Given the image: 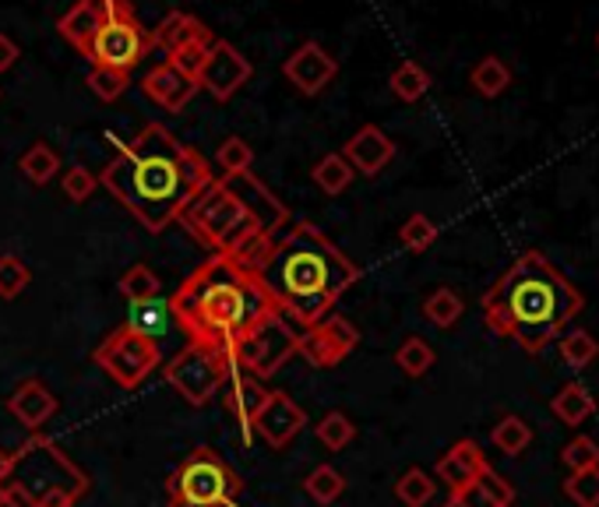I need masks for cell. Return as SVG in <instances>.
I'll list each match as a JSON object with an SVG mask.
<instances>
[{"label":"cell","mask_w":599,"mask_h":507,"mask_svg":"<svg viewBox=\"0 0 599 507\" xmlns=\"http://www.w3.org/2000/svg\"><path fill=\"white\" fill-rule=\"evenodd\" d=\"M216 181L208 159L184 141H176L162 124H145V131L120 152L99 184L142 222L148 233L170 230L187 208V201Z\"/></svg>","instance_id":"cell-1"},{"label":"cell","mask_w":599,"mask_h":507,"mask_svg":"<svg viewBox=\"0 0 599 507\" xmlns=\"http://www.w3.org/2000/svg\"><path fill=\"white\" fill-rule=\"evenodd\" d=\"M479 307L493 335L512 338L515 346L536 356L582 314L586 296L543 253L526 250L504 268V275L484 293Z\"/></svg>","instance_id":"cell-2"},{"label":"cell","mask_w":599,"mask_h":507,"mask_svg":"<svg viewBox=\"0 0 599 507\" xmlns=\"http://www.w3.org/2000/svg\"><path fill=\"white\" fill-rule=\"evenodd\" d=\"M258 279L282 314L310 327L332 314L339 296L359 279V268L310 222H296L265 253Z\"/></svg>","instance_id":"cell-3"},{"label":"cell","mask_w":599,"mask_h":507,"mask_svg":"<svg viewBox=\"0 0 599 507\" xmlns=\"http://www.w3.org/2000/svg\"><path fill=\"white\" fill-rule=\"evenodd\" d=\"M170 304L173 321L184 327L191 342H208L227 353L261 318L279 310L272 296L265 293L258 272L244 268L233 253H212L170 296Z\"/></svg>","instance_id":"cell-4"},{"label":"cell","mask_w":599,"mask_h":507,"mask_svg":"<svg viewBox=\"0 0 599 507\" xmlns=\"http://www.w3.org/2000/svg\"><path fill=\"white\" fill-rule=\"evenodd\" d=\"M4 490L28 507H74L88 494V475L50 437H28L11 452Z\"/></svg>","instance_id":"cell-5"},{"label":"cell","mask_w":599,"mask_h":507,"mask_svg":"<svg viewBox=\"0 0 599 507\" xmlns=\"http://www.w3.org/2000/svg\"><path fill=\"white\" fill-rule=\"evenodd\" d=\"M176 222L212 253H236L247 240L258 236V226H254L250 212L222 176H216L212 184L194 194Z\"/></svg>","instance_id":"cell-6"},{"label":"cell","mask_w":599,"mask_h":507,"mask_svg":"<svg viewBox=\"0 0 599 507\" xmlns=\"http://www.w3.org/2000/svg\"><path fill=\"white\" fill-rule=\"evenodd\" d=\"M240 494V475L212 447L191 452L167 480L170 507H230Z\"/></svg>","instance_id":"cell-7"},{"label":"cell","mask_w":599,"mask_h":507,"mask_svg":"<svg viewBox=\"0 0 599 507\" xmlns=\"http://www.w3.org/2000/svg\"><path fill=\"white\" fill-rule=\"evenodd\" d=\"M296 346H300L296 321H290L282 310H272V314L261 318L244 338H236V346L230 349V360L240 374L265 381V378L279 374V370L293 360Z\"/></svg>","instance_id":"cell-8"},{"label":"cell","mask_w":599,"mask_h":507,"mask_svg":"<svg viewBox=\"0 0 599 507\" xmlns=\"http://www.w3.org/2000/svg\"><path fill=\"white\" fill-rule=\"evenodd\" d=\"M233 374V360L227 349L208 346V342H187L173 360L162 367V378L176 395H184L191 406H205Z\"/></svg>","instance_id":"cell-9"},{"label":"cell","mask_w":599,"mask_h":507,"mask_svg":"<svg viewBox=\"0 0 599 507\" xmlns=\"http://www.w3.org/2000/svg\"><path fill=\"white\" fill-rule=\"evenodd\" d=\"M152 50V33H145V25L134 14L131 0L120 11H113L107 22L99 25V33L93 36L85 50V61L93 67H117V71H134L145 53Z\"/></svg>","instance_id":"cell-10"},{"label":"cell","mask_w":599,"mask_h":507,"mask_svg":"<svg viewBox=\"0 0 599 507\" xmlns=\"http://www.w3.org/2000/svg\"><path fill=\"white\" fill-rule=\"evenodd\" d=\"M96 367H102V374L117 381L120 387H138L152 370L162 363V353L152 338H145L138 332H131L127 324H120L117 332L102 338V346L96 349Z\"/></svg>","instance_id":"cell-11"},{"label":"cell","mask_w":599,"mask_h":507,"mask_svg":"<svg viewBox=\"0 0 599 507\" xmlns=\"http://www.w3.org/2000/svg\"><path fill=\"white\" fill-rule=\"evenodd\" d=\"M356 346H359V332L346 318H325L300 332L296 356H304L310 367L328 370L346 360Z\"/></svg>","instance_id":"cell-12"},{"label":"cell","mask_w":599,"mask_h":507,"mask_svg":"<svg viewBox=\"0 0 599 507\" xmlns=\"http://www.w3.org/2000/svg\"><path fill=\"white\" fill-rule=\"evenodd\" d=\"M250 78V61L244 53H240L233 42L227 39H216L212 47H208V57H205V67L198 74V88H205L208 96L227 102L233 99L240 88L247 85Z\"/></svg>","instance_id":"cell-13"},{"label":"cell","mask_w":599,"mask_h":507,"mask_svg":"<svg viewBox=\"0 0 599 507\" xmlns=\"http://www.w3.org/2000/svg\"><path fill=\"white\" fill-rule=\"evenodd\" d=\"M222 181L230 184V190L236 194L240 201H244V208L250 212L254 226H258V236H265V240H276V236L286 230L290 222V208L282 205L272 190H268L258 176H254L250 170L247 173H233V176H222Z\"/></svg>","instance_id":"cell-14"},{"label":"cell","mask_w":599,"mask_h":507,"mask_svg":"<svg viewBox=\"0 0 599 507\" xmlns=\"http://www.w3.org/2000/svg\"><path fill=\"white\" fill-rule=\"evenodd\" d=\"M282 74H286V82L296 88V92L318 96L321 88L332 85V78L339 74V61L321 47V42L307 39V42H300V47L286 57Z\"/></svg>","instance_id":"cell-15"},{"label":"cell","mask_w":599,"mask_h":507,"mask_svg":"<svg viewBox=\"0 0 599 507\" xmlns=\"http://www.w3.org/2000/svg\"><path fill=\"white\" fill-rule=\"evenodd\" d=\"M304 426H307V416L286 392H268L265 409L258 412V420H254V430L272 447H286Z\"/></svg>","instance_id":"cell-16"},{"label":"cell","mask_w":599,"mask_h":507,"mask_svg":"<svg viewBox=\"0 0 599 507\" xmlns=\"http://www.w3.org/2000/svg\"><path fill=\"white\" fill-rule=\"evenodd\" d=\"M487 469H490L487 455L479 452V444L469 441V437L455 441V444L448 447V452L438 458V466H433V472H438V480H441L448 490H452V494H459V490L473 486Z\"/></svg>","instance_id":"cell-17"},{"label":"cell","mask_w":599,"mask_h":507,"mask_svg":"<svg viewBox=\"0 0 599 507\" xmlns=\"http://www.w3.org/2000/svg\"><path fill=\"white\" fill-rule=\"evenodd\" d=\"M124 4H127V0H78V4H74L64 18L57 22V33L85 57L88 42H93V36L99 33V25L107 22L113 11L124 8Z\"/></svg>","instance_id":"cell-18"},{"label":"cell","mask_w":599,"mask_h":507,"mask_svg":"<svg viewBox=\"0 0 599 507\" xmlns=\"http://www.w3.org/2000/svg\"><path fill=\"white\" fill-rule=\"evenodd\" d=\"M342 156L353 166V173H364V176H378L388 162L395 159V141L378 124H364L353 138L342 148Z\"/></svg>","instance_id":"cell-19"},{"label":"cell","mask_w":599,"mask_h":507,"mask_svg":"<svg viewBox=\"0 0 599 507\" xmlns=\"http://www.w3.org/2000/svg\"><path fill=\"white\" fill-rule=\"evenodd\" d=\"M212 42H216L212 28L187 11H170L167 18L152 28V47H159L167 57L184 47H212Z\"/></svg>","instance_id":"cell-20"},{"label":"cell","mask_w":599,"mask_h":507,"mask_svg":"<svg viewBox=\"0 0 599 507\" xmlns=\"http://www.w3.org/2000/svg\"><path fill=\"white\" fill-rule=\"evenodd\" d=\"M142 92L167 113H180L194 99V92H198V85H194L191 78H184L180 71H173L170 64H159V67H152L145 74Z\"/></svg>","instance_id":"cell-21"},{"label":"cell","mask_w":599,"mask_h":507,"mask_svg":"<svg viewBox=\"0 0 599 507\" xmlns=\"http://www.w3.org/2000/svg\"><path fill=\"white\" fill-rule=\"evenodd\" d=\"M227 387V409L233 412V420L244 426V441H250L254 434V420H258V412L265 409V401H268V392L261 387V381H254L247 374H240V370L233 367V374L230 381L222 384Z\"/></svg>","instance_id":"cell-22"},{"label":"cell","mask_w":599,"mask_h":507,"mask_svg":"<svg viewBox=\"0 0 599 507\" xmlns=\"http://www.w3.org/2000/svg\"><path fill=\"white\" fill-rule=\"evenodd\" d=\"M11 416L28 430H39L57 412V395L42 381H22L8 398Z\"/></svg>","instance_id":"cell-23"},{"label":"cell","mask_w":599,"mask_h":507,"mask_svg":"<svg viewBox=\"0 0 599 507\" xmlns=\"http://www.w3.org/2000/svg\"><path fill=\"white\" fill-rule=\"evenodd\" d=\"M173 321V304L170 296H152V300H142V304H131V314H127V327L138 332L145 338H162L170 332Z\"/></svg>","instance_id":"cell-24"},{"label":"cell","mask_w":599,"mask_h":507,"mask_svg":"<svg viewBox=\"0 0 599 507\" xmlns=\"http://www.w3.org/2000/svg\"><path fill=\"white\" fill-rule=\"evenodd\" d=\"M596 398L582 387L578 381H567V384H561V392L553 395V401H550V412L558 416V420L564 423V426H582L589 420V416H596Z\"/></svg>","instance_id":"cell-25"},{"label":"cell","mask_w":599,"mask_h":507,"mask_svg":"<svg viewBox=\"0 0 599 507\" xmlns=\"http://www.w3.org/2000/svg\"><path fill=\"white\" fill-rule=\"evenodd\" d=\"M469 85L484 99H498L501 92H508V85H512V67H508L501 57H479L469 71Z\"/></svg>","instance_id":"cell-26"},{"label":"cell","mask_w":599,"mask_h":507,"mask_svg":"<svg viewBox=\"0 0 599 507\" xmlns=\"http://www.w3.org/2000/svg\"><path fill=\"white\" fill-rule=\"evenodd\" d=\"M490 441H493V447H498L501 455L518 458L522 452H529L533 426L522 420V416H501V420L493 423V430H490Z\"/></svg>","instance_id":"cell-27"},{"label":"cell","mask_w":599,"mask_h":507,"mask_svg":"<svg viewBox=\"0 0 599 507\" xmlns=\"http://www.w3.org/2000/svg\"><path fill=\"white\" fill-rule=\"evenodd\" d=\"M388 85H392V96L402 99V102H419L427 92H430V74L424 71V64L416 61H402L392 78H388Z\"/></svg>","instance_id":"cell-28"},{"label":"cell","mask_w":599,"mask_h":507,"mask_svg":"<svg viewBox=\"0 0 599 507\" xmlns=\"http://www.w3.org/2000/svg\"><path fill=\"white\" fill-rule=\"evenodd\" d=\"M310 176H314V184H318L325 194H328V198H335V194H342V190H346L350 184H353V166H350V162H346V156H342V152H328L321 162H318V166H314L310 170Z\"/></svg>","instance_id":"cell-29"},{"label":"cell","mask_w":599,"mask_h":507,"mask_svg":"<svg viewBox=\"0 0 599 507\" xmlns=\"http://www.w3.org/2000/svg\"><path fill=\"white\" fill-rule=\"evenodd\" d=\"M19 170H22V176L28 184H36V187H42V184H50L53 176H57V170H60V156L53 152V148L47 145V141H36L28 152L19 159Z\"/></svg>","instance_id":"cell-30"},{"label":"cell","mask_w":599,"mask_h":507,"mask_svg":"<svg viewBox=\"0 0 599 507\" xmlns=\"http://www.w3.org/2000/svg\"><path fill=\"white\" fill-rule=\"evenodd\" d=\"M462 310H466V304H462V296L455 289H433L427 300H424V318L433 324V327H455L459 318H462Z\"/></svg>","instance_id":"cell-31"},{"label":"cell","mask_w":599,"mask_h":507,"mask_svg":"<svg viewBox=\"0 0 599 507\" xmlns=\"http://www.w3.org/2000/svg\"><path fill=\"white\" fill-rule=\"evenodd\" d=\"M120 293L127 296V304H142L152 300V296H162V282L148 264H131L124 275H120Z\"/></svg>","instance_id":"cell-32"},{"label":"cell","mask_w":599,"mask_h":507,"mask_svg":"<svg viewBox=\"0 0 599 507\" xmlns=\"http://www.w3.org/2000/svg\"><path fill=\"white\" fill-rule=\"evenodd\" d=\"M558 353L572 370H586L599 360V342L589 332H567L558 342Z\"/></svg>","instance_id":"cell-33"},{"label":"cell","mask_w":599,"mask_h":507,"mask_svg":"<svg viewBox=\"0 0 599 507\" xmlns=\"http://www.w3.org/2000/svg\"><path fill=\"white\" fill-rule=\"evenodd\" d=\"M433 494H438V483H433L424 469L402 472L399 483H395V497H399V504H406V507H427L433 500Z\"/></svg>","instance_id":"cell-34"},{"label":"cell","mask_w":599,"mask_h":507,"mask_svg":"<svg viewBox=\"0 0 599 507\" xmlns=\"http://www.w3.org/2000/svg\"><path fill=\"white\" fill-rule=\"evenodd\" d=\"M342 490H346V480H342V472L332 466H318L304 480V494L314 497L318 504H335L342 497Z\"/></svg>","instance_id":"cell-35"},{"label":"cell","mask_w":599,"mask_h":507,"mask_svg":"<svg viewBox=\"0 0 599 507\" xmlns=\"http://www.w3.org/2000/svg\"><path fill=\"white\" fill-rule=\"evenodd\" d=\"M395 363L402 367V374H409V378H424L427 370L433 367V349L427 346L419 335H409L402 346L395 349Z\"/></svg>","instance_id":"cell-36"},{"label":"cell","mask_w":599,"mask_h":507,"mask_svg":"<svg viewBox=\"0 0 599 507\" xmlns=\"http://www.w3.org/2000/svg\"><path fill=\"white\" fill-rule=\"evenodd\" d=\"M564 497L575 507H599V466L578 469L564 480Z\"/></svg>","instance_id":"cell-37"},{"label":"cell","mask_w":599,"mask_h":507,"mask_svg":"<svg viewBox=\"0 0 599 507\" xmlns=\"http://www.w3.org/2000/svg\"><path fill=\"white\" fill-rule=\"evenodd\" d=\"M28 282H33L28 264L19 258V253H4V258H0V300H14V296H22L28 289Z\"/></svg>","instance_id":"cell-38"},{"label":"cell","mask_w":599,"mask_h":507,"mask_svg":"<svg viewBox=\"0 0 599 507\" xmlns=\"http://www.w3.org/2000/svg\"><path fill=\"white\" fill-rule=\"evenodd\" d=\"M254 162V148L244 138H227L219 141L216 148V166L222 170V176H233V173H247Z\"/></svg>","instance_id":"cell-39"},{"label":"cell","mask_w":599,"mask_h":507,"mask_svg":"<svg viewBox=\"0 0 599 507\" xmlns=\"http://www.w3.org/2000/svg\"><path fill=\"white\" fill-rule=\"evenodd\" d=\"M399 240L406 250L424 253L427 247H433V240H438V226H433V219H427L424 212H416V215H409L406 222H402Z\"/></svg>","instance_id":"cell-40"},{"label":"cell","mask_w":599,"mask_h":507,"mask_svg":"<svg viewBox=\"0 0 599 507\" xmlns=\"http://www.w3.org/2000/svg\"><path fill=\"white\" fill-rule=\"evenodd\" d=\"M353 437H356V423L346 412H328L318 423V441L328 447V452H342Z\"/></svg>","instance_id":"cell-41"},{"label":"cell","mask_w":599,"mask_h":507,"mask_svg":"<svg viewBox=\"0 0 599 507\" xmlns=\"http://www.w3.org/2000/svg\"><path fill=\"white\" fill-rule=\"evenodd\" d=\"M131 85V74L127 71H117V67H93L88 71V88L102 99V102H113L127 92Z\"/></svg>","instance_id":"cell-42"},{"label":"cell","mask_w":599,"mask_h":507,"mask_svg":"<svg viewBox=\"0 0 599 507\" xmlns=\"http://www.w3.org/2000/svg\"><path fill=\"white\" fill-rule=\"evenodd\" d=\"M561 461H564V466L572 469V472L599 466V441H592L589 434H578V437H572V441L564 444Z\"/></svg>","instance_id":"cell-43"},{"label":"cell","mask_w":599,"mask_h":507,"mask_svg":"<svg viewBox=\"0 0 599 507\" xmlns=\"http://www.w3.org/2000/svg\"><path fill=\"white\" fill-rule=\"evenodd\" d=\"M96 176L88 173L85 166H71L68 173H64V181H60V187H64V198L68 201H74V205H85L88 198L96 194Z\"/></svg>","instance_id":"cell-44"},{"label":"cell","mask_w":599,"mask_h":507,"mask_svg":"<svg viewBox=\"0 0 599 507\" xmlns=\"http://www.w3.org/2000/svg\"><path fill=\"white\" fill-rule=\"evenodd\" d=\"M205 57H208V47H184V50H176L167 57V64L173 71H180L184 78H191L194 85H198V74L205 67Z\"/></svg>","instance_id":"cell-45"},{"label":"cell","mask_w":599,"mask_h":507,"mask_svg":"<svg viewBox=\"0 0 599 507\" xmlns=\"http://www.w3.org/2000/svg\"><path fill=\"white\" fill-rule=\"evenodd\" d=\"M476 483H479V486H484V490H487V494H490V497H498V500H501L504 507H512V504H515V486H512V483H508V480H504V475H501V472H493V469H487L484 475H479V480H476Z\"/></svg>","instance_id":"cell-46"},{"label":"cell","mask_w":599,"mask_h":507,"mask_svg":"<svg viewBox=\"0 0 599 507\" xmlns=\"http://www.w3.org/2000/svg\"><path fill=\"white\" fill-rule=\"evenodd\" d=\"M19 57H22L19 42H14L11 36H4V33H0V74H4V71H11L14 64H19Z\"/></svg>","instance_id":"cell-47"},{"label":"cell","mask_w":599,"mask_h":507,"mask_svg":"<svg viewBox=\"0 0 599 507\" xmlns=\"http://www.w3.org/2000/svg\"><path fill=\"white\" fill-rule=\"evenodd\" d=\"M8 475H11V452H4V447H0V490H4Z\"/></svg>","instance_id":"cell-48"},{"label":"cell","mask_w":599,"mask_h":507,"mask_svg":"<svg viewBox=\"0 0 599 507\" xmlns=\"http://www.w3.org/2000/svg\"><path fill=\"white\" fill-rule=\"evenodd\" d=\"M0 507H28V504H22L11 490H0Z\"/></svg>","instance_id":"cell-49"},{"label":"cell","mask_w":599,"mask_h":507,"mask_svg":"<svg viewBox=\"0 0 599 507\" xmlns=\"http://www.w3.org/2000/svg\"><path fill=\"white\" fill-rule=\"evenodd\" d=\"M444 507H462V504H459L455 497H448V500H444Z\"/></svg>","instance_id":"cell-50"},{"label":"cell","mask_w":599,"mask_h":507,"mask_svg":"<svg viewBox=\"0 0 599 507\" xmlns=\"http://www.w3.org/2000/svg\"><path fill=\"white\" fill-rule=\"evenodd\" d=\"M596 47H599V33H596Z\"/></svg>","instance_id":"cell-51"}]
</instances>
